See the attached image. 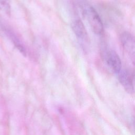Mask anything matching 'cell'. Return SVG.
I'll return each instance as SVG.
<instances>
[{
    "instance_id": "obj_3",
    "label": "cell",
    "mask_w": 135,
    "mask_h": 135,
    "mask_svg": "<svg viewBox=\"0 0 135 135\" xmlns=\"http://www.w3.org/2000/svg\"><path fill=\"white\" fill-rule=\"evenodd\" d=\"M104 57L107 64L114 73L118 74L121 70V61L118 54L114 51H106Z\"/></svg>"
},
{
    "instance_id": "obj_1",
    "label": "cell",
    "mask_w": 135,
    "mask_h": 135,
    "mask_svg": "<svg viewBox=\"0 0 135 135\" xmlns=\"http://www.w3.org/2000/svg\"><path fill=\"white\" fill-rule=\"evenodd\" d=\"M84 12L92 31L95 34H101L103 31V25L98 12L91 6H87Z\"/></svg>"
},
{
    "instance_id": "obj_8",
    "label": "cell",
    "mask_w": 135,
    "mask_h": 135,
    "mask_svg": "<svg viewBox=\"0 0 135 135\" xmlns=\"http://www.w3.org/2000/svg\"><path fill=\"white\" fill-rule=\"evenodd\" d=\"M133 127H134V130H135V121L133 122Z\"/></svg>"
},
{
    "instance_id": "obj_2",
    "label": "cell",
    "mask_w": 135,
    "mask_h": 135,
    "mask_svg": "<svg viewBox=\"0 0 135 135\" xmlns=\"http://www.w3.org/2000/svg\"><path fill=\"white\" fill-rule=\"evenodd\" d=\"M120 41L124 50L135 66V37L130 33L124 32L120 35Z\"/></svg>"
},
{
    "instance_id": "obj_6",
    "label": "cell",
    "mask_w": 135,
    "mask_h": 135,
    "mask_svg": "<svg viewBox=\"0 0 135 135\" xmlns=\"http://www.w3.org/2000/svg\"><path fill=\"white\" fill-rule=\"evenodd\" d=\"M0 28L2 31V32L6 35V36L13 43L14 46L16 48V49L20 51V52L24 56L26 55V51L25 48L17 36L15 35V34L11 31V30L5 26L0 25Z\"/></svg>"
},
{
    "instance_id": "obj_7",
    "label": "cell",
    "mask_w": 135,
    "mask_h": 135,
    "mask_svg": "<svg viewBox=\"0 0 135 135\" xmlns=\"http://www.w3.org/2000/svg\"><path fill=\"white\" fill-rule=\"evenodd\" d=\"M0 10L7 15H10L11 5L9 0H0Z\"/></svg>"
},
{
    "instance_id": "obj_5",
    "label": "cell",
    "mask_w": 135,
    "mask_h": 135,
    "mask_svg": "<svg viewBox=\"0 0 135 135\" xmlns=\"http://www.w3.org/2000/svg\"><path fill=\"white\" fill-rule=\"evenodd\" d=\"M118 80L124 90L129 93L134 92V86L132 77L131 74L125 69L121 70L118 73Z\"/></svg>"
},
{
    "instance_id": "obj_4",
    "label": "cell",
    "mask_w": 135,
    "mask_h": 135,
    "mask_svg": "<svg viewBox=\"0 0 135 135\" xmlns=\"http://www.w3.org/2000/svg\"><path fill=\"white\" fill-rule=\"evenodd\" d=\"M72 28L81 44L88 43L89 40L88 34L83 22L80 19H76L74 21L72 24Z\"/></svg>"
}]
</instances>
